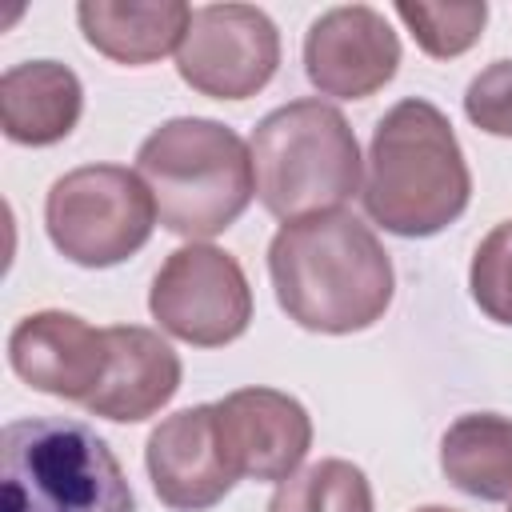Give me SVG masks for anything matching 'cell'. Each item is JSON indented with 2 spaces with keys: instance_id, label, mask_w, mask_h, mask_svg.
<instances>
[{
  "instance_id": "cell-1",
  "label": "cell",
  "mask_w": 512,
  "mask_h": 512,
  "mask_svg": "<svg viewBox=\"0 0 512 512\" xmlns=\"http://www.w3.org/2000/svg\"><path fill=\"white\" fill-rule=\"evenodd\" d=\"M268 276L288 320L324 336L372 328L396 292L380 236L344 208L284 224L268 244Z\"/></svg>"
},
{
  "instance_id": "cell-2",
  "label": "cell",
  "mask_w": 512,
  "mask_h": 512,
  "mask_svg": "<svg viewBox=\"0 0 512 512\" xmlns=\"http://www.w3.org/2000/svg\"><path fill=\"white\" fill-rule=\"evenodd\" d=\"M472 196V172L448 116L408 96L372 128L360 200L372 224L392 236L424 240L456 224Z\"/></svg>"
},
{
  "instance_id": "cell-3",
  "label": "cell",
  "mask_w": 512,
  "mask_h": 512,
  "mask_svg": "<svg viewBox=\"0 0 512 512\" xmlns=\"http://www.w3.org/2000/svg\"><path fill=\"white\" fill-rule=\"evenodd\" d=\"M136 172L160 224L192 244L232 228L256 196L248 144L208 116H176L152 128L136 148Z\"/></svg>"
},
{
  "instance_id": "cell-4",
  "label": "cell",
  "mask_w": 512,
  "mask_h": 512,
  "mask_svg": "<svg viewBox=\"0 0 512 512\" xmlns=\"http://www.w3.org/2000/svg\"><path fill=\"white\" fill-rule=\"evenodd\" d=\"M248 152L256 196L284 224L340 212L360 192V144L336 104L288 100L252 128Z\"/></svg>"
},
{
  "instance_id": "cell-5",
  "label": "cell",
  "mask_w": 512,
  "mask_h": 512,
  "mask_svg": "<svg viewBox=\"0 0 512 512\" xmlns=\"http://www.w3.org/2000/svg\"><path fill=\"white\" fill-rule=\"evenodd\" d=\"M0 512H136L108 440L72 416H24L0 440Z\"/></svg>"
},
{
  "instance_id": "cell-6",
  "label": "cell",
  "mask_w": 512,
  "mask_h": 512,
  "mask_svg": "<svg viewBox=\"0 0 512 512\" xmlns=\"http://www.w3.org/2000/svg\"><path fill=\"white\" fill-rule=\"evenodd\" d=\"M160 212L140 180L120 164H84L64 172L44 196V228L52 248L80 268H112L136 256Z\"/></svg>"
},
{
  "instance_id": "cell-7",
  "label": "cell",
  "mask_w": 512,
  "mask_h": 512,
  "mask_svg": "<svg viewBox=\"0 0 512 512\" xmlns=\"http://www.w3.org/2000/svg\"><path fill=\"white\" fill-rule=\"evenodd\" d=\"M152 320L196 348H224L252 324V288L240 260L216 244H184L168 252L148 288Z\"/></svg>"
},
{
  "instance_id": "cell-8",
  "label": "cell",
  "mask_w": 512,
  "mask_h": 512,
  "mask_svg": "<svg viewBox=\"0 0 512 512\" xmlns=\"http://www.w3.org/2000/svg\"><path fill=\"white\" fill-rule=\"evenodd\" d=\"M280 68V32L256 4H200L176 48L180 80L212 100H248Z\"/></svg>"
},
{
  "instance_id": "cell-9",
  "label": "cell",
  "mask_w": 512,
  "mask_h": 512,
  "mask_svg": "<svg viewBox=\"0 0 512 512\" xmlns=\"http://www.w3.org/2000/svg\"><path fill=\"white\" fill-rule=\"evenodd\" d=\"M400 68V36L384 12L340 4L320 12L304 32V72L320 96L364 100Z\"/></svg>"
},
{
  "instance_id": "cell-10",
  "label": "cell",
  "mask_w": 512,
  "mask_h": 512,
  "mask_svg": "<svg viewBox=\"0 0 512 512\" xmlns=\"http://www.w3.org/2000/svg\"><path fill=\"white\" fill-rule=\"evenodd\" d=\"M216 436L236 480L280 484L312 448V416L280 388H236L216 400Z\"/></svg>"
},
{
  "instance_id": "cell-11",
  "label": "cell",
  "mask_w": 512,
  "mask_h": 512,
  "mask_svg": "<svg viewBox=\"0 0 512 512\" xmlns=\"http://www.w3.org/2000/svg\"><path fill=\"white\" fill-rule=\"evenodd\" d=\"M144 468L164 508L172 512L216 508L236 484V472L220 452L216 404H196L164 416L144 444Z\"/></svg>"
},
{
  "instance_id": "cell-12",
  "label": "cell",
  "mask_w": 512,
  "mask_h": 512,
  "mask_svg": "<svg viewBox=\"0 0 512 512\" xmlns=\"http://www.w3.org/2000/svg\"><path fill=\"white\" fill-rule=\"evenodd\" d=\"M8 364L28 388L88 404L108 372V332L72 312H32L8 332Z\"/></svg>"
},
{
  "instance_id": "cell-13",
  "label": "cell",
  "mask_w": 512,
  "mask_h": 512,
  "mask_svg": "<svg viewBox=\"0 0 512 512\" xmlns=\"http://www.w3.org/2000/svg\"><path fill=\"white\" fill-rule=\"evenodd\" d=\"M108 332V372L92 400L84 404L92 416L136 424L156 416L180 388V356L176 348L140 324H112Z\"/></svg>"
},
{
  "instance_id": "cell-14",
  "label": "cell",
  "mask_w": 512,
  "mask_h": 512,
  "mask_svg": "<svg viewBox=\"0 0 512 512\" xmlns=\"http://www.w3.org/2000/svg\"><path fill=\"white\" fill-rule=\"evenodd\" d=\"M192 4L184 0H80L76 20L84 40L112 64H156L184 44L192 24Z\"/></svg>"
},
{
  "instance_id": "cell-15",
  "label": "cell",
  "mask_w": 512,
  "mask_h": 512,
  "mask_svg": "<svg viewBox=\"0 0 512 512\" xmlns=\"http://www.w3.org/2000/svg\"><path fill=\"white\" fill-rule=\"evenodd\" d=\"M84 112L80 76L60 60H24L0 76V124L12 144H60Z\"/></svg>"
},
{
  "instance_id": "cell-16",
  "label": "cell",
  "mask_w": 512,
  "mask_h": 512,
  "mask_svg": "<svg viewBox=\"0 0 512 512\" xmlns=\"http://www.w3.org/2000/svg\"><path fill=\"white\" fill-rule=\"evenodd\" d=\"M440 472L452 488L500 504L512 500V416L468 412L440 436Z\"/></svg>"
},
{
  "instance_id": "cell-17",
  "label": "cell",
  "mask_w": 512,
  "mask_h": 512,
  "mask_svg": "<svg viewBox=\"0 0 512 512\" xmlns=\"http://www.w3.org/2000/svg\"><path fill=\"white\" fill-rule=\"evenodd\" d=\"M268 512H372V484L352 460L328 456L280 480Z\"/></svg>"
},
{
  "instance_id": "cell-18",
  "label": "cell",
  "mask_w": 512,
  "mask_h": 512,
  "mask_svg": "<svg viewBox=\"0 0 512 512\" xmlns=\"http://www.w3.org/2000/svg\"><path fill=\"white\" fill-rule=\"evenodd\" d=\"M396 16L408 24L412 40L432 56V60H452L468 52L488 20L484 0H456V4H424V0H400Z\"/></svg>"
},
{
  "instance_id": "cell-19",
  "label": "cell",
  "mask_w": 512,
  "mask_h": 512,
  "mask_svg": "<svg viewBox=\"0 0 512 512\" xmlns=\"http://www.w3.org/2000/svg\"><path fill=\"white\" fill-rule=\"evenodd\" d=\"M468 288L476 308L512 328V220H500L472 252L468 268Z\"/></svg>"
},
{
  "instance_id": "cell-20",
  "label": "cell",
  "mask_w": 512,
  "mask_h": 512,
  "mask_svg": "<svg viewBox=\"0 0 512 512\" xmlns=\"http://www.w3.org/2000/svg\"><path fill=\"white\" fill-rule=\"evenodd\" d=\"M464 116L488 136H512V60H492L464 92Z\"/></svg>"
},
{
  "instance_id": "cell-21",
  "label": "cell",
  "mask_w": 512,
  "mask_h": 512,
  "mask_svg": "<svg viewBox=\"0 0 512 512\" xmlns=\"http://www.w3.org/2000/svg\"><path fill=\"white\" fill-rule=\"evenodd\" d=\"M416 512H452V508H440V504H428V508H416Z\"/></svg>"
},
{
  "instance_id": "cell-22",
  "label": "cell",
  "mask_w": 512,
  "mask_h": 512,
  "mask_svg": "<svg viewBox=\"0 0 512 512\" xmlns=\"http://www.w3.org/2000/svg\"><path fill=\"white\" fill-rule=\"evenodd\" d=\"M508 512H512V508H508Z\"/></svg>"
}]
</instances>
